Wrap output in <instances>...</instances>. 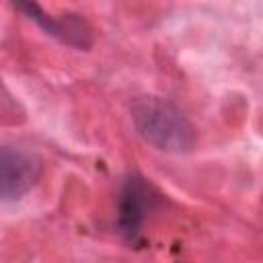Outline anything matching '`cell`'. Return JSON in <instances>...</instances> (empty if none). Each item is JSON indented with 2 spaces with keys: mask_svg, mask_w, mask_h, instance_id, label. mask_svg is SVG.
I'll use <instances>...</instances> for the list:
<instances>
[{
  "mask_svg": "<svg viewBox=\"0 0 263 263\" xmlns=\"http://www.w3.org/2000/svg\"><path fill=\"white\" fill-rule=\"evenodd\" d=\"M12 4L18 12H23L27 18L37 23L47 35L60 39L62 43L72 45L76 49H88L92 45V29L82 16H78V14H62V16L47 14L35 0H12Z\"/></svg>",
  "mask_w": 263,
  "mask_h": 263,
  "instance_id": "cell-3",
  "label": "cell"
},
{
  "mask_svg": "<svg viewBox=\"0 0 263 263\" xmlns=\"http://www.w3.org/2000/svg\"><path fill=\"white\" fill-rule=\"evenodd\" d=\"M132 121L138 134L154 148L171 154L193 150L195 132L189 119L168 101L140 97L132 105Z\"/></svg>",
  "mask_w": 263,
  "mask_h": 263,
  "instance_id": "cell-1",
  "label": "cell"
},
{
  "mask_svg": "<svg viewBox=\"0 0 263 263\" xmlns=\"http://www.w3.org/2000/svg\"><path fill=\"white\" fill-rule=\"evenodd\" d=\"M154 205H156V193L152 191V187L144 183V179L138 177L127 179L119 195V210H117L119 232L127 240H136Z\"/></svg>",
  "mask_w": 263,
  "mask_h": 263,
  "instance_id": "cell-4",
  "label": "cell"
},
{
  "mask_svg": "<svg viewBox=\"0 0 263 263\" xmlns=\"http://www.w3.org/2000/svg\"><path fill=\"white\" fill-rule=\"evenodd\" d=\"M41 158L18 146L0 148V199L16 201L25 197L41 177Z\"/></svg>",
  "mask_w": 263,
  "mask_h": 263,
  "instance_id": "cell-2",
  "label": "cell"
}]
</instances>
